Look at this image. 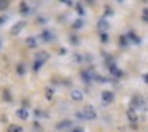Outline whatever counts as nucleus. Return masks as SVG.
<instances>
[{
	"instance_id": "1",
	"label": "nucleus",
	"mask_w": 148,
	"mask_h": 132,
	"mask_svg": "<svg viewBox=\"0 0 148 132\" xmlns=\"http://www.w3.org/2000/svg\"><path fill=\"white\" fill-rule=\"evenodd\" d=\"M81 118H86V119H94L96 118V111H94V108H91V107H88V108L83 110V113H80Z\"/></svg>"
},
{
	"instance_id": "2",
	"label": "nucleus",
	"mask_w": 148,
	"mask_h": 132,
	"mask_svg": "<svg viewBox=\"0 0 148 132\" xmlns=\"http://www.w3.org/2000/svg\"><path fill=\"white\" fill-rule=\"evenodd\" d=\"M100 97H102L103 103H110V102L113 100V94L110 92V91H103V92H102V96H100Z\"/></svg>"
},
{
	"instance_id": "3",
	"label": "nucleus",
	"mask_w": 148,
	"mask_h": 132,
	"mask_svg": "<svg viewBox=\"0 0 148 132\" xmlns=\"http://www.w3.org/2000/svg\"><path fill=\"white\" fill-rule=\"evenodd\" d=\"M72 99H73V100H81V99H83V92H81L80 89L72 91Z\"/></svg>"
},
{
	"instance_id": "4",
	"label": "nucleus",
	"mask_w": 148,
	"mask_h": 132,
	"mask_svg": "<svg viewBox=\"0 0 148 132\" xmlns=\"http://www.w3.org/2000/svg\"><path fill=\"white\" fill-rule=\"evenodd\" d=\"M24 26H26V23H23V21H21V23H18L16 26H14L13 29H11V32H13L14 35H16V34H19V32H21V29H23Z\"/></svg>"
},
{
	"instance_id": "5",
	"label": "nucleus",
	"mask_w": 148,
	"mask_h": 132,
	"mask_svg": "<svg viewBox=\"0 0 148 132\" xmlns=\"http://www.w3.org/2000/svg\"><path fill=\"white\" fill-rule=\"evenodd\" d=\"M127 116H129V119H131V121H137V113H135L134 108H131L127 111Z\"/></svg>"
},
{
	"instance_id": "6",
	"label": "nucleus",
	"mask_w": 148,
	"mask_h": 132,
	"mask_svg": "<svg viewBox=\"0 0 148 132\" xmlns=\"http://www.w3.org/2000/svg\"><path fill=\"white\" fill-rule=\"evenodd\" d=\"M18 115H19V118H27V111L26 110H19V113H18Z\"/></svg>"
},
{
	"instance_id": "7",
	"label": "nucleus",
	"mask_w": 148,
	"mask_h": 132,
	"mask_svg": "<svg viewBox=\"0 0 148 132\" xmlns=\"http://www.w3.org/2000/svg\"><path fill=\"white\" fill-rule=\"evenodd\" d=\"M7 5H8V0H2V2H0V10L7 8Z\"/></svg>"
},
{
	"instance_id": "8",
	"label": "nucleus",
	"mask_w": 148,
	"mask_h": 132,
	"mask_svg": "<svg viewBox=\"0 0 148 132\" xmlns=\"http://www.w3.org/2000/svg\"><path fill=\"white\" fill-rule=\"evenodd\" d=\"M69 124H70L69 121H64V122H61V124H59V129H62V127H67Z\"/></svg>"
},
{
	"instance_id": "9",
	"label": "nucleus",
	"mask_w": 148,
	"mask_h": 132,
	"mask_svg": "<svg viewBox=\"0 0 148 132\" xmlns=\"http://www.w3.org/2000/svg\"><path fill=\"white\" fill-rule=\"evenodd\" d=\"M143 19H145V21H148V10L143 13Z\"/></svg>"
},
{
	"instance_id": "10",
	"label": "nucleus",
	"mask_w": 148,
	"mask_h": 132,
	"mask_svg": "<svg viewBox=\"0 0 148 132\" xmlns=\"http://www.w3.org/2000/svg\"><path fill=\"white\" fill-rule=\"evenodd\" d=\"M43 35H45V38H46V40H49V38H51V37H49V32H45Z\"/></svg>"
},
{
	"instance_id": "11",
	"label": "nucleus",
	"mask_w": 148,
	"mask_h": 132,
	"mask_svg": "<svg viewBox=\"0 0 148 132\" xmlns=\"http://www.w3.org/2000/svg\"><path fill=\"white\" fill-rule=\"evenodd\" d=\"M73 132H83V129H81V127H77V129H75Z\"/></svg>"
},
{
	"instance_id": "12",
	"label": "nucleus",
	"mask_w": 148,
	"mask_h": 132,
	"mask_svg": "<svg viewBox=\"0 0 148 132\" xmlns=\"http://www.w3.org/2000/svg\"><path fill=\"white\" fill-rule=\"evenodd\" d=\"M145 80H147V81H148V75H147V77H145Z\"/></svg>"
}]
</instances>
